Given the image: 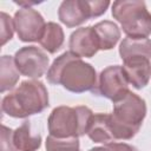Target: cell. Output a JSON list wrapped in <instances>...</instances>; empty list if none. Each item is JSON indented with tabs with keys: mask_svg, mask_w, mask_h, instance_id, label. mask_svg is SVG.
<instances>
[{
	"mask_svg": "<svg viewBox=\"0 0 151 151\" xmlns=\"http://www.w3.org/2000/svg\"><path fill=\"white\" fill-rule=\"evenodd\" d=\"M46 79L52 85H61L72 93L93 91L97 86V72L90 63L64 52L50 66Z\"/></svg>",
	"mask_w": 151,
	"mask_h": 151,
	"instance_id": "obj_1",
	"label": "cell"
},
{
	"mask_svg": "<svg viewBox=\"0 0 151 151\" xmlns=\"http://www.w3.org/2000/svg\"><path fill=\"white\" fill-rule=\"evenodd\" d=\"M48 106L47 88L38 79L21 81L1 100L2 112L13 118H28L41 113Z\"/></svg>",
	"mask_w": 151,
	"mask_h": 151,
	"instance_id": "obj_2",
	"label": "cell"
},
{
	"mask_svg": "<svg viewBox=\"0 0 151 151\" xmlns=\"http://www.w3.org/2000/svg\"><path fill=\"white\" fill-rule=\"evenodd\" d=\"M110 125L114 142L132 139L142 127L146 117V103L138 94L129 91L122 99L113 103Z\"/></svg>",
	"mask_w": 151,
	"mask_h": 151,
	"instance_id": "obj_3",
	"label": "cell"
},
{
	"mask_svg": "<svg viewBox=\"0 0 151 151\" xmlns=\"http://www.w3.org/2000/svg\"><path fill=\"white\" fill-rule=\"evenodd\" d=\"M93 114L87 106H57L47 119L50 136L55 138H79L87 133Z\"/></svg>",
	"mask_w": 151,
	"mask_h": 151,
	"instance_id": "obj_4",
	"label": "cell"
},
{
	"mask_svg": "<svg viewBox=\"0 0 151 151\" xmlns=\"http://www.w3.org/2000/svg\"><path fill=\"white\" fill-rule=\"evenodd\" d=\"M112 17L130 38H147L151 34V13L144 1L119 0L112 4Z\"/></svg>",
	"mask_w": 151,
	"mask_h": 151,
	"instance_id": "obj_5",
	"label": "cell"
},
{
	"mask_svg": "<svg viewBox=\"0 0 151 151\" xmlns=\"http://www.w3.org/2000/svg\"><path fill=\"white\" fill-rule=\"evenodd\" d=\"M110 6V1L105 0H65L58 8V18L66 27L72 28L84 24L91 18L103 15Z\"/></svg>",
	"mask_w": 151,
	"mask_h": 151,
	"instance_id": "obj_6",
	"label": "cell"
},
{
	"mask_svg": "<svg viewBox=\"0 0 151 151\" xmlns=\"http://www.w3.org/2000/svg\"><path fill=\"white\" fill-rule=\"evenodd\" d=\"M129 91V81L125 77L123 67L120 65H111L100 72L97 86L92 93L107 98L114 103L122 99Z\"/></svg>",
	"mask_w": 151,
	"mask_h": 151,
	"instance_id": "obj_7",
	"label": "cell"
},
{
	"mask_svg": "<svg viewBox=\"0 0 151 151\" xmlns=\"http://www.w3.org/2000/svg\"><path fill=\"white\" fill-rule=\"evenodd\" d=\"M15 65L21 76L37 79L48 71L50 58L45 51L37 46H24L14 54Z\"/></svg>",
	"mask_w": 151,
	"mask_h": 151,
	"instance_id": "obj_8",
	"label": "cell"
},
{
	"mask_svg": "<svg viewBox=\"0 0 151 151\" xmlns=\"http://www.w3.org/2000/svg\"><path fill=\"white\" fill-rule=\"evenodd\" d=\"M13 22L18 38L24 42L39 41L46 27L44 17L32 7L18 9L14 13Z\"/></svg>",
	"mask_w": 151,
	"mask_h": 151,
	"instance_id": "obj_9",
	"label": "cell"
},
{
	"mask_svg": "<svg viewBox=\"0 0 151 151\" xmlns=\"http://www.w3.org/2000/svg\"><path fill=\"white\" fill-rule=\"evenodd\" d=\"M68 47L73 55L78 58H92L99 51V42L93 26L79 27L70 35Z\"/></svg>",
	"mask_w": 151,
	"mask_h": 151,
	"instance_id": "obj_10",
	"label": "cell"
},
{
	"mask_svg": "<svg viewBox=\"0 0 151 151\" xmlns=\"http://www.w3.org/2000/svg\"><path fill=\"white\" fill-rule=\"evenodd\" d=\"M125 77L134 88H144L151 78V61L145 57H132L123 60Z\"/></svg>",
	"mask_w": 151,
	"mask_h": 151,
	"instance_id": "obj_11",
	"label": "cell"
},
{
	"mask_svg": "<svg viewBox=\"0 0 151 151\" xmlns=\"http://www.w3.org/2000/svg\"><path fill=\"white\" fill-rule=\"evenodd\" d=\"M86 134L94 143H100V144L116 143L110 125V114L94 113L91 118Z\"/></svg>",
	"mask_w": 151,
	"mask_h": 151,
	"instance_id": "obj_12",
	"label": "cell"
},
{
	"mask_svg": "<svg viewBox=\"0 0 151 151\" xmlns=\"http://www.w3.org/2000/svg\"><path fill=\"white\" fill-rule=\"evenodd\" d=\"M13 142L18 151H37L41 146V136L32 131L29 120H25L13 132Z\"/></svg>",
	"mask_w": 151,
	"mask_h": 151,
	"instance_id": "obj_13",
	"label": "cell"
},
{
	"mask_svg": "<svg viewBox=\"0 0 151 151\" xmlns=\"http://www.w3.org/2000/svg\"><path fill=\"white\" fill-rule=\"evenodd\" d=\"M94 33L99 42V50H112L120 39V29L118 25L111 20H103L93 26Z\"/></svg>",
	"mask_w": 151,
	"mask_h": 151,
	"instance_id": "obj_14",
	"label": "cell"
},
{
	"mask_svg": "<svg viewBox=\"0 0 151 151\" xmlns=\"http://www.w3.org/2000/svg\"><path fill=\"white\" fill-rule=\"evenodd\" d=\"M119 55L122 60L132 57H145L151 59V40L149 38H130L126 37L119 45Z\"/></svg>",
	"mask_w": 151,
	"mask_h": 151,
	"instance_id": "obj_15",
	"label": "cell"
},
{
	"mask_svg": "<svg viewBox=\"0 0 151 151\" xmlns=\"http://www.w3.org/2000/svg\"><path fill=\"white\" fill-rule=\"evenodd\" d=\"M64 41H65V34L61 26L53 21L47 22L44 33L39 40L41 47L48 53L53 54L63 47Z\"/></svg>",
	"mask_w": 151,
	"mask_h": 151,
	"instance_id": "obj_16",
	"label": "cell"
},
{
	"mask_svg": "<svg viewBox=\"0 0 151 151\" xmlns=\"http://www.w3.org/2000/svg\"><path fill=\"white\" fill-rule=\"evenodd\" d=\"M20 77V72L15 65L14 57L2 55L0 58V92L12 91Z\"/></svg>",
	"mask_w": 151,
	"mask_h": 151,
	"instance_id": "obj_17",
	"label": "cell"
},
{
	"mask_svg": "<svg viewBox=\"0 0 151 151\" xmlns=\"http://www.w3.org/2000/svg\"><path fill=\"white\" fill-rule=\"evenodd\" d=\"M45 146L46 151H81L78 138H55L48 136Z\"/></svg>",
	"mask_w": 151,
	"mask_h": 151,
	"instance_id": "obj_18",
	"label": "cell"
},
{
	"mask_svg": "<svg viewBox=\"0 0 151 151\" xmlns=\"http://www.w3.org/2000/svg\"><path fill=\"white\" fill-rule=\"evenodd\" d=\"M0 25H1V45L4 46L7 41H9L13 38L14 34V22L13 19L5 12H1L0 14Z\"/></svg>",
	"mask_w": 151,
	"mask_h": 151,
	"instance_id": "obj_19",
	"label": "cell"
},
{
	"mask_svg": "<svg viewBox=\"0 0 151 151\" xmlns=\"http://www.w3.org/2000/svg\"><path fill=\"white\" fill-rule=\"evenodd\" d=\"M13 132L11 127L2 125L1 126V142H0V151H18L13 142Z\"/></svg>",
	"mask_w": 151,
	"mask_h": 151,
	"instance_id": "obj_20",
	"label": "cell"
},
{
	"mask_svg": "<svg viewBox=\"0 0 151 151\" xmlns=\"http://www.w3.org/2000/svg\"><path fill=\"white\" fill-rule=\"evenodd\" d=\"M88 151H138V149L133 145L126 143H110L104 144L103 146H96L90 149Z\"/></svg>",
	"mask_w": 151,
	"mask_h": 151,
	"instance_id": "obj_21",
	"label": "cell"
}]
</instances>
